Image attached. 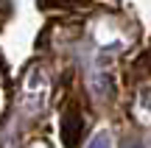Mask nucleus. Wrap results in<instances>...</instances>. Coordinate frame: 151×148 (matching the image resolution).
Segmentation results:
<instances>
[{
  "instance_id": "nucleus-1",
  "label": "nucleus",
  "mask_w": 151,
  "mask_h": 148,
  "mask_svg": "<svg viewBox=\"0 0 151 148\" xmlns=\"http://www.w3.org/2000/svg\"><path fill=\"white\" fill-rule=\"evenodd\" d=\"M84 132V117H81L78 106H67L65 115H62V143L65 148H76Z\"/></svg>"
},
{
  "instance_id": "nucleus-2",
  "label": "nucleus",
  "mask_w": 151,
  "mask_h": 148,
  "mask_svg": "<svg viewBox=\"0 0 151 148\" xmlns=\"http://www.w3.org/2000/svg\"><path fill=\"white\" fill-rule=\"evenodd\" d=\"M134 73L137 76H151V48L146 50V53L137 59V64H134Z\"/></svg>"
},
{
  "instance_id": "nucleus-3",
  "label": "nucleus",
  "mask_w": 151,
  "mask_h": 148,
  "mask_svg": "<svg viewBox=\"0 0 151 148\" xmlns=\"http://www.w3.org/2000/svg\"><path fill=\"white\" fill-rule=\"evenodd\" d=\"M76 3H81V0H39L42 9H67V6H76Z\"/></svg>"
},
{
  "instance_id": "nucleus-4",
  "label": "nucleus",
  "mask_w": 151,
  "mask_h": 148,
  "mask_svg": "<svg viewBox=\"0 0 151 148\" xmlns=\"http://www.w3.org/2000/svg\"><path fill=\"white\" fill-rule=\"evenodd\" d=\"M90 148H109V137H106V134H98V137L92 140Z\"/></svg>"
},
{
  "instance_id": "nucleus-5",
  "label": "nucleus",
  "mask_w": 151,
  "mask_h": 148,
  "mask_svg": "<svg viewBox=\"0 0 151 148\" xmlns=\"http://www.w3.org/2000/svg\"><path fill=\"white\" fill-rule=\"evenodd\" d=\"M137 148H140V145H137Z\"/></svg>"
}]
</instances>
